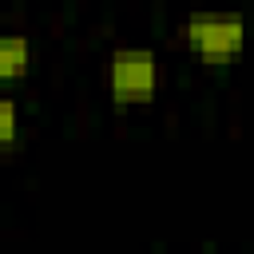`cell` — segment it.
<instances>
[{"mask_svg": "<svg viewBox=\"0 0 254 254\" xmlns=\"http://www.w3.org/2000/svg\"><path fill=\"white\" fill-rule=\"evenodd\" d=\"M179 36L194 56L222 64V60H234L246 48V20L238 12H194V16L183 20Z\"/></svg>", "mask_w": 254, "mask_h": 254, "instance_id": "6da1fadb", "label": "cell"}, {"mask_svg": "<svg viewBox=\"0 0 254 254\" xmlns=\"http://www.w3.org/2000/svg\"><path fill=\"white\" fill-rule=\"evenodd\" d=\"M32 67V40L20 32H8L0 40V75L4 79H20Z\"/></svg>", "mask_w": 254, "mask_h": 254, "instance_id": "3957f363", "label": "cell"}, {"mask_svg": "<svg viewBox=\"0 0 254 254\" xmlns=\"http://www.w3.org/2000/svg\"><path fill=\"white\" fill-rule=\"evenodd\" d=\"M16 135H20V107H16L12 95H4V99H0V143L12 147Z\"/></svg>", "mask_w": 254, "mask_h": 254, "instance_id": "277c9868", "label": "cell"}, {"mask_svg": "<svg viewBox=\"0 0 254 254\" xmlns=\"http://www.w3.org/2000/svg\"><path fill=\"white\" fill-rule=\"evenodd\" d=\"M107 91L115 103H147L159 91V56L151 48H115L107 60Z\"/></svg>", "mask_w": 254, "mask_h": 254, "instance_id": "7a4b0ae2", "label": "cell"}]
</instances>
